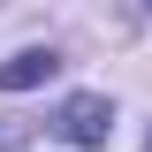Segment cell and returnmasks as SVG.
Here are the masks:
<instances>
[{"label":"cell","mask_w":152,"mask_h":152,"mask_svg":"<svg viewBox=\"0 0 152 152\" xmlns=\"http://www.w3.org/2000/svg\"><path fill=\"white\" fill-rule=\"evenodd\" d=\"M145 152H152V137H145Z\"/></svg>","instance_id":"cell-3"},{"label":"cell","mask_w":152,"mask_h":152,"mask_svg":"<svg viewBox=\"0 0 152 152\" xmlns=\"http://www.w3.org/2000/svg\"><path fill=\"white\" fill-rule=\"evenodd\" d=\"M53 69H61V53H53V46H23V53H8V61H0V91H31V84H46Z\"/></svg>","instance_id":"cell-2"},{"label":"cell","mask_w":152,"mask_h":152,"mask_svg":"<svg viewBox=\"0 0 152 152\" xmlns=\"http://www.w3.org/2000/svg\"><path fill=\"white\" fill-rule=\"evenodd\" d=\"M53 129L69 137V145H107V137H114V107H107L99 91H76V99H61Z\"/></svg>","instance_id":"cell-1"}]
</instances>
